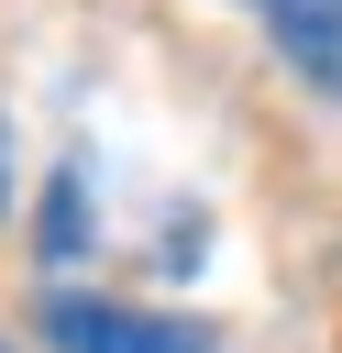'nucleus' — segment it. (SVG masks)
Returning a JSON list of instances; mask_svg holds the SVG:
<instances>
[{
  "mask_svg": "<svg viewBox=\"0 0 342 353\" xmlns=\"http://www.w3.org/2000/svg\"><path fill=\"white\" fill-rule=\"evenodd\" d=\"M44 342L55 353H221L199 320H165V309H121V298H44Z\"/></svg>",
  "mask_w": 342,
  "mask_h": 353,
  "instance_id": "obj_1",
  "label": "nucleus"
},
{
  "mask_svg": "<svg viewBox=\"0 0 342 353\" xmlns=\"http://www.w3.org/2000/svg\"><path fill=\"white\" fill-rule=\"evenodd\" d=\"M287 55H298V66H309V77H320V88L342 99V11H320V22H298V33H287Z\"/></svg>",
  "mask_w": 342,
  "mask_h": 353,
  "instance_id": "obj_3",
  "label": "nucleus"
},
{
  "mask_svg": "<svg viewBox=\"0 0 342 353\" xmlns=\"http://www.w3.org/2000/svg\"><path fill=\"white\" fill-rule=\"evenodd\" d=\"M0 199H11V176H0Z\"/></svg>",
  "mask_w": 342,
  "mask_h": 353,
  "instance_id": "obj_5",
  "label": "nucleus"
},
{
  "mask_svg": "<svg viewBox=\"0 0 342 353\" xmlns=\"http://www.w3.org/2000/svg\"><path fill=\"white\" fill-rule=\"evenodd\" d=\"M77 232H88V165L55 176V210H44V265H77Z\"/></svg>",
  "mask_w": 342,
  "mask_h": 353,
  "instance_id": "obj_2",
  "label": "nucleus"
},
{
  "mask_svg": "<svg viewBox=\"0 0 342 353\" xmlns=\"http://www.w3.org/2000/svg\"><path fill=\"white\" fill-rule=\"evenodd\" d=\"M243 11H265V22H276V44H287L298 22H320V11H342V0H243Z\"/></svg>",
  "mask_w": 342,
  "mask_h": 353,
  "instance_id": "obj_4",
  "label": "nucleus"
}]
</instances>
